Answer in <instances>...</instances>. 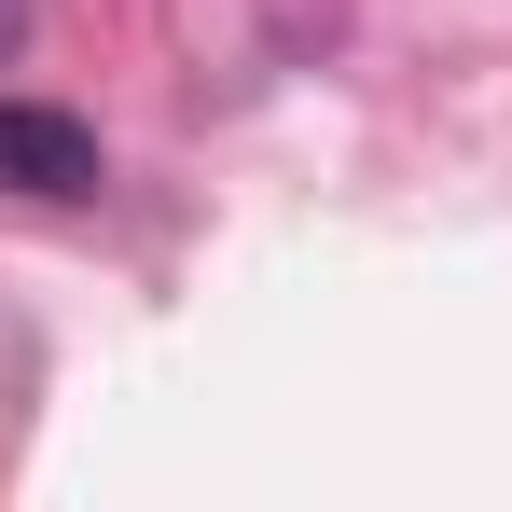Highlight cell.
<instances>
[{
    "mask_svg": "<svg viewBox=\"0 0 512 512\" xmlns=\"http://www.w3.org/2000/svg\"><path fill=\"white\" fill-rule=\"evenodd\" d=\"M0 194H42V208L97 194V125L42 111V97H0Z\"/></svg>",
    "mask_w": 512,
    "mask_h": 512,
    "instance_id": "1",
    "label": "cell"
},
{
    "mask_svg": "<svg viewBox=\"0 0 512 512\" xmlns=\"http://www.w3.org/2000/svg\"><path fill=\"white\" fill-rule=\"evenodd\" d=\"M14 42H28V14H14V0H0V56H14Z\"/></svg>",
    "mask_w": 512,
    "mask_h": 512,
    "instance_id": "2",
    "label": "cell"
}]
</instances>
